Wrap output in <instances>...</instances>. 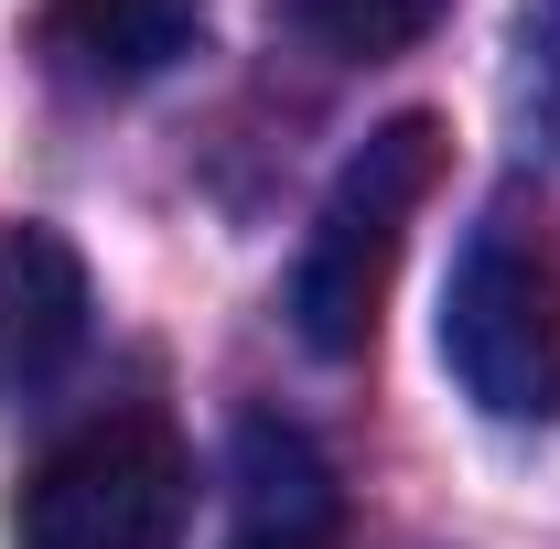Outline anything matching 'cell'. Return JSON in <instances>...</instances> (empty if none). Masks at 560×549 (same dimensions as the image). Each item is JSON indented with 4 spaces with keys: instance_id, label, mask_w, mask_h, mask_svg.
I'll return each instance as SVG.
<instances>
[{
    "instance_id": "277c9868",
    "label": "cell",
    "mask_w": 560,
    "mask_h": 549,
    "mask_svg": "<svg viewBox=\"0 0 560 549\" xmlns=\"http://www.w3.org/2000/svg\"><path fill=\"white\" fill-rule=\"evenodd\" d=\"M226 495H237V528L226 549H346V484L324 464L313 431L248 410L226 442Z\"/></svg>"
},
{
    "instance_id": "52a82bcc",
    "label": "cell",
    "mask_w": 560,
    "mask_h": 549,
    "mask_svg": "<svg viewBox=\"0 0 560 549\" xmlns=\"http://www.w3.org/2000/svg\"><path fill=\"white\" fill-rule=\"evenodd\" d=\"M453 0H291V22L335 55V66H377V55H410L420 33L442 22Z\"/></svg>"
},
{
    "instance_id": "6da1fadb",
    "label": "cell",
    "mask_w": 560,
    "mask_h": 549,
    "mask_svg": "<svg viewBox=\"0 0 560 549\" xmlns=\"http://www.w3.org/2000/svg\"><path fill=\"white\" fill-rule=\"evenodd\" d=\"M442 184V119L431 108H399L388 130H366L346 151V173L324 184V206L302 226V259H291V335L313 344L324 366L366 355L377 335V302H388V270H399V237H410L420 195Z\"/></svg>"
},
{
    "instance_id": "7a4b0ae2",
    "label": "cell",
    "mask_w": 560,
    "mask_h": 549,
    "mask_svg": "<svg viewBox=\"0 0 560 549\" xmlns=\"http://www.w3.org/2000/svg\"><path fill=\"white\" fill-rule=\"evenodd\" d=\"M442 366L495 420H560V248L495 195L442 291Z\"/></svg>"
},
{
    "instance_id": "ba28073f",
    "label": "cell",
    "mask_w": 560,
    "mask_h": 549,
    "mask_svg": "<svg viewBox=\"0 0 560 549\" xmlns=\"http://www.w3.org/2000/svg\"><path fill=\"white\" fill-rule=\"evenodd\" d=\"M517 66H506V108H517V130L560 151V0H528L517 11V44H506Z\"/></svg>"
},
{
    "instance_id": "3957f363",
    "label": "cell",
    "mask_w": 560,
    "mask_h": 549,
    "mask_svg": "<svg viewBox=\"0 0 560 549\" xmlns=\"http://www.w3.org/2000/svg\"><path fill=\"white\" fill-rule=\"evenodd\" d=\"M184 517H195V464H184L173 420L108 410L33 464L11 539L22 549H184Z\"/></svg>"
},
{
    "instance_id": "5b68a950",
    "label": "cell",
    "mask_w": 560,
    "mask_h": 549,
    "mask_svg": "<svg viewBox=\"0 0 560 549\" xmlns=\"http://www.w3.org/2000/svg\"><path fill=\"white\" fill-rule=\"evenodd\" d=\"M86 259H75L55 226L33 215H0V399H33L55 388L86 344Z\"/></svg>"
},
{
    "instance_id": "8992f818",
    "label": "cell",
    "mask_w": 560,
    "mask_h": 549,
    "mask_svg": "<svg viewBox=\"0 0 560 549\" xmlns=\"http://www.w3.org/2000/svg\"><path fill=\"white\" fill-rule=\"evenodd\" d=\"M195 33H206V0H55V44L97 86H140V75L184 66Z\"/></svg>"
}]
</instances>
